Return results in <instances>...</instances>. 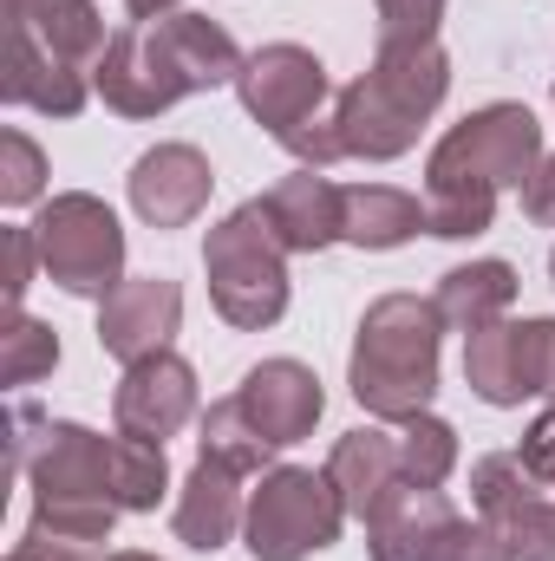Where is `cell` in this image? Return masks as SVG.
Returning <instances> with one entry per match:
<instances>
[{"mask_svg": "<svg viewBox=\"0 0 555 561\" xmlns=\"http://www.w3.org/2000/svg\"><path fill=\"white\" fill-rule=\"evenodd\" d=\"M7 26H20L26 39H39L53 59L79 66V72H99V59L112 46L99 0H7Z\"/></svg>", "mask_w": 555, "mask_h": 561, "instance_id": "obj_20", "label": "cell"}, {"mask_svg": "<svg viewBox=\"0 0 555 561\" xmlns=\"http://www.w3.org/2000/svg\"><path fill=\"white\" fill-rule=\"evenodd\" d=\"M112 419H118L125 437H150V444L177 437L196 419V373H190V359L150 353L138 366H125V379L112 392Z\"/></svg>", "mask_w": 555, "mask_h": 561, "instance_id": "obj_14", "label": "cell"}, {"mask_svg": "<svg viewBox=\"0 0 555 561\" xmlns=\"http://www.w3.org/2000/svg\"><path fill=\"white\" fill-rule=\"evenodd\" d=\"M543 483L523 470V457L517 450H490V457H477L471 463V503H477V516L490 523V529H503L530 496H536Z\"/></svg>", "mask_w": 555, "mask_h": 561, "instance_id": "obj_25", "label": "cell"}, {"mask_svg": "<svg viewBox=\"0 0 555 561\" xmlns=\"http://www.w3.org/2000/svg\"><path fill=\"white\" fill-rule=\"evenodd\" d=\"M236 99H242V112L281 144L294 125H307V118L327 112V66H320L307 46H294V39L256 46V53L242 59V72H236Z\"/></svg>", "mask_w": 555, "mask_h": 561, "instance_id": "obj_11", "label": "cell"}, {"mask_svg": "<svg viewBox=\"0 0 555 561\" xmlns=\"http://www.w3.org/2000/svg\"><path fill=\"white\" fill-rule=\"evenodd\" d=\"M418 229H424V196L393 190V183H353L347 190L340 242H353V249H406Z\"/></svg>", "mask_w": 555, "mask_h": 561, "instance_id": "obj_22", "label": "cell"}, {"mask_svg": "<svg viewBox=\"0 0 555 561\" xmlns=\"http://www.w3.org/2000/svg\"><path fill=\"white\" fill-rule=\"evenodd\" d=\"M39 196H46V150L26 131H0V203L26 209Z\"/></svg>", "mask_w": 555, "mask_h": 561, "instance_id": "obj_28", "label": "cell"}, {"mask_svg": "<svg viewBox=\"0 0 555 561\" xmlns=\"http://www.w3.org/2000/svg\"><path fill=\"white\" fill-rule=\"evenodd\" d=\"M177 327H183V287L163 275H125L99 300V346L125 366L170 353Z\"/></svg>", "mask_w": 555, "mask_h": 561, "instance_id": "obj_13", "label": "cell"}, {"mask_svg": "<svg viewBox=\"0 0 555 561\" xmlns=\"http://www.w3.org/2000/svg\"><path fill=\"white\" fill-rule=\"evenodd\" d=\"M249 523V503H242V470L216 463V457H196L183 490H177V510H170V529L183 549L196 556H216L236 542V529Z\"/></svg>", "mask_w": 555, "mask_h": 561, "instance_id": "obj_18", "label": "cell"}, {"mask_svg": "<svg viewBox=\"0 0 555 561\" xmlns=\"http://www.w3.org/2000/svg\"><path fill=\"white\" fill-rule=\"evenodd\" d=\"M0 255H7V313H20V300H26V287H33V268H39V249H33V229H7L0 236Z\"/></svg>", "mask_w": 555, "mask_h": 561, "instance_id": "obj_31", "label": "cell"}, {"mask_svg": "<svg viewBox=\"0 0 555 561\" xmlns=\"http://www.w3.org/2000/svg\"><path fill=\"white\" fill-rule=\"evenodd\" d=\"M464 386L497 412L555 392V320L550 313H530V320L503 313V320L464 333Z\"/></svg>", "mask_w": 555, "mask_h": 561, "instance_id": "obj_10", "label": "cell"}, {"mask_svg": "<svg viewBox=\"0 0 555 561\" xmlns=\"http://www.w3.org/2000/svg\"><path fill=\"white\" fill-rule=\"evenodd\" d=\"M523 216H530L536 229H555V150L536 163V176L523 183Z\"/></svg>", "mask_w": 555, "mask_h": 561, "instance_id": "obj_34", "label": "cell"}, {"mask_svg": "<svg viewBox=\"0 0 555 561\" xmlns=\"http://www.w3.org/2000/svg\"><path fill=\"white\" fill-rule=\"evenodd\" d=\"M59 366V333L46 320H33L26 307L0 320V379L7 386H33Z\"/></svg>", "mask_w": 555, "mask_h": 561, "instance_id": "obj_27", "label": "cell"}, {"mask_svg": "<svg viewBox=\"0 0 555 561\" xmlns=\"http://www.w3.org/2000/svg\"><path fill=\"white\" fill-rule=\"evenodd\" d=\"M33 249H39V275L79 300H105L125 280V229L112 216L105 196L92 190H59L39 203V216L26 222Z\"/></svg>", "mask_w": 555, "mask_h": 561, "instance_id": "obj_7", "label": "cell"}, {"mask_svg": "<svg viewBox=\"0 0 555 561\" xmlns=\"http://www.w3.org/2000/svg\"><path fill=\"white\" fill-rule=\"evenodd\" d=\"M163 490H170V457H163V444L118 431V450H112V496H118V510L150 516V510L163 503Z\"/></svg>", "mask_w": 555, "mask_h": 561, "instance_id": "obj_24", "label": "cell"}, {"mask_svg": "<svg viewBox=\"0 0 555 561\" xmlns=\"http://www.w3.org/2000/svg\"><path fill=\"white\" fill-rule=\"evenodd\" d=\"M517 457H523V470H530L543 490H555V405L523 431V450H517Z\"/></svg>", "mask_w": 555, "mask_h": 561, "instance_id": "obj_33", "label": "cell"}, {"mask_svg": "<svg viewBox=\"0 0 555 561\" xmlns=\"http://www.w3.org/2000/svg\"><path fill=\"white\" fill-rule=\"evenodd\" d=\"M13 463L33 483V529L66 542H112L118 496H112V450L118 437H99L72 419H39L33 405L13 412Z\"/></svg>", "mask_w": 555, "mask_h": 561, "instance_id": "obj_3", "label": "cell"}, {"mask_svg": "<svg viewBox=\"0 0 555 561\" xmlns=\"http://www.w3.org/2000/svg\"><path fill=\"white\" fill-rule=\"evenodd\" d=\"M340 529H347V503L327 483V470L275 463V470H262V490L249 496L242 542H249L256 561H307L320 549H333Z\"/></svg>", "mask_w": 555, "mask_h": 561, "instance_id": "obj_8", "label": "cell"}, {"mask_svg": "<svg viewBox=\"0 0 555 561\" xmlns=\"http://www.w3.org/2000/svg\"><path fill=\"white\" fill-rule=\"evenodd\" d=\"M399 463H406V483L412 490H444L451 470H457V431L431 412L399 424Z\"/></svg>", "mask_w": 555, "mask_h": 561, "instance_id": "obj_26", "label": "cell"}, {"mask_svg": "<svg viewBox=\"0 0 555 561\" xmlns=\"http://www.w3.org/2000/svg\"><path fill=\"white\" fill-rule=\"evenodd\" d=\"M7 561H99L92 542H66V536H46V529H33L26 523V536L7 549Z\"/></svg>", "mask_w": 555, "mask_h": 561, "instance_id": "obj_32", "label": "cell"}, {"mask_svg": "<svg viewBox=\"0 0 555 561\" xmlns=\"http://www.w3.org/2000/svg\"><path fill=\"white\" fill-rule=\"evenodd\" d=\"M438 346H444V313L438 300L418 294H380L360 313L353 333V359H347V386L360 399V412L380 424H406L431 412L438 392Z\"/></svg>", "mask_w": 555, "mask_h": 561, "instance_id": "obj_4", "label": "cell"}, {"mask_svg": "<svg viewBox=\"0 0 555 561\" xmlns=\"http://www.w3.org/2000/svg\"><path fill=\"white\" fill-rule=\"evenodd\" d=\"M373 7H380V46H424L438 39L451 0H373Z\"/></svg>", "mask_w": 555, "mask_h": 561, "instance_id": "obj_30", "label": "cell"}, {"mask_svg": "<svg viewBox=\"0 0 555 561\" xmlns=\"http://www.w3.org/2000/svg\"><path fill=\"white\" fill-rule=\"evenodd\" d=\"M269 209V229L281 236L287 255H320L340 242V222H347V190L327 176V170H287L275 190L256 196Z\"/></svg>", "mask_w": 555, "mask_h": 561, "instance_id": "obj_16", "label": "cell"}, {"mask_svg": "<svg viewBox=\"0 0 555 561\" xmlns=\"http://www.w3.org/2000/svg\"><path fill=\"white\" fill-rule=\"evenodd\" d=\"M203 275H209V307L236 333H262L287 313V249L269 229L262 203L229 209L203 236Z\"/></svg>", "mask_w": 555, "mask_h": 561, "instance_id": "obj_6", "label": "cell"}, {"mask_svg": "<svg viewBox=\"0 0 555 561\" xmlns=\"http://www.w3.org/2000/svg\"><path fill=\"white\" fill-rule=\"evenodd\" d=\"M550 92H555V85H550Z\"/></svg>", "mask_w": 555, "mask_h": 561, "instance_id": "obj_38", "label": "cell"}, {"mask_svg": "<svg viewBox=\"0 0 555 561\" xmlns=\"http://www.w3.org/2000/svg\"><path fill=\"white\" fill-rule=\"evenodd\" d=\"M209 190H216V170L196 144L170 138V144H150L132 176H125V196L150 229H190L203 209H209Z\"/></svg>", "mask_w": 555, "mask_h": 561, "instance_id": "obj_12", "label": "cell"}, {"mask_svg": "<svg viewBox=\"0 0 555 561\" xmlns=\"http://www.w3.org/2000/svg\"><path fill=\"white\" fill-rule=\"evenodd\" d=\"M242 46L229 39L223 20L209 13H163V20H132L112 33L99 72H92V92L105 99V112L118 118H157L170 112L177 99H196V92H216V85H236L242 72Z\"/></svg>", "mask_w": 555, "mask_h": 561, "instance_id": "obj_2", "label": "cell"}, {"mask_svg": "<svg viewBox=\"0 0 555 561\" xmlns=\"http://www.w3.org/2000/svg\"><path fill=\"white\" fill-rule=\"evenodd\" d=\"M118 7H125L132 20H163V13H177L183 0H118Z\"/></svg>", "mask_w": 555, "mask_h": 561, "instance_id": "obj_35", "label": "cell"}, {"mask_svg": "<svg viewBox=\"0 0 555 561\" xmlns=\"http://www.w3.org/2000/svg\"><path fill=\"white\" fill-rule=\"evenodd\" d=\"M451 92V59L438 39L424 46H380L373 66L333 99V125L347 157H366V163H393L418 144V131L431 125V112L444 105Z\"/></svg>", "mask_w": 555, "mask_h": 561, "instance_id": "obj_5", "label": "cell"}, {"mask_svg": "<svg viewBox=\"0 0 555 561\" xmlns=\"http://www.w3.org/2000/svg\"><path fill=\"white\" fill-rule=\"evenodd\" d=\"M497 536L510 542V556H517V561H555V496L536 490V496H530L503 529H497Z\"/></svg>", "mask_w": 555, "mask_h": 561, "instance_id": "obj_29", "label": "cell"}, {"mask_svg": "<svg viewBox=\"0 0 555 561\" xmlns=\"http://www.w3.org/2000/svg\"><path fill=\"white\" fill-rule=\"evenodd\" d=\"M550 280H555V249H550Z\"/></svg>", "mask_w": 555, "mask_h": 561, "instance_id": "obj_37", "label": "cell"}, {"mask_svg": "<svg viewBox=\"0 0 555 561\" xmlns=\"http://www.w3.org/2000/svg\"><path fill=\"white\" fill-rule=\"evenodd\" d=\"M105 561H157V556H144V549H118V556H105Z\"/></svg>", "mask_w": 555, "mask_h": 561, "instance_id": "obj_36", "label": "cell"}, {"mask_svg": "<svg viewBox=\"0 0 555 561\" xmlns=\"http://www.w3.org/2000/svg\"><path fill=\"white\" fill-rule=\"evenodd\" d=\"M327 483L340 490L347 516L373 523L399 490H412V483H406V463H399V431H380V424L347 431V437L333 444V457H327Z\"/></svg>", "mask_w": 555, "mask_h": 561, "instance_id": "obj_17", "label": "cell"}, {"mask_svg": "<svg viewBox=\"0 0 555 561\" xmlns=\"http://www.w3.org/2000/svg\"><path fill=\"white\" fill-rule=\"evenodd\" d=\"M431 300H438V313H444L451 333H477V327H490V320H503L517 307V268L497 262V255L457 262V268L438 275V294Z\"/></svg>", "mask_w": 555, "mask_h": 561, "instance_id": "obj_21", "label": "cell"}, {"mask_svg": "<svg viewBox=\"0 0 555 561\" xmlns=\"http://www.w3.org/2000/svg\"><path fill=\"white\" fill-rule=\"evenodd\" d=\"M366 549L373 561H517L484 516H457L444 490H399L366 523Z\"/></svg>", "mask_w": 555, "mask_h": 561, "instance_id": "obj_9", "label": "cell"}, {"mask_svg": "<svg viewBox=\"0 0 555 561\" xmlns=\"http://www.w3.org/2000/svg\"><path fill=\"white\" fill-rule=\"evenodd\" d=\"M236 399H242V412L256 419V431L275 450L301 444L320 424V412H327V392H320L314 366H301V359H262V366H249L242 386H236Z\"/></svg>", "mask_w": 555, "mask_h": 561, "instance_id": "obj_15", "label": "cell"}, {"mask_svg": "<svg viewBox=\"0 0 555 561\" xmlns=\"http://www.w3.org/2000/svg\"><path fill=\"white\" fill-rule=\"evenodd\" d=\"M196 457H216V463H229V470L256 477V470H269L275 444L256 431V419L242 412V399L229 392V399H216V405L196 419Z\"/></svg>", "mask_w": 555, "mask_h": 561, "instance_id": "obj_23", "label": "cell"}, {"mask_svg": "<svg viewBox=\"0 0 555 561\" xmlns=\"http://www.w3.org/2000/svg\"><path fill=\"white\" fill-rule=\"evenodd\" d=\"M0 99L39 118H79L92 99V72L53 59L39 39H26L20 26H7V72H0Z\"/></svg>", "mask_w": 555, "mask_h": 561, "instance_id": "obj_19", "label": "cell"}, {"mask_svg": "<svg viewBox=\"0 0 555 561\" xmlns=\"http://www.w3.org/2000/svg\"><path fill=\"white\" fill-rule=\"evenodd\" d=\"M543 125L530 105H484L451 125L424 157V236L471 242L497 222V196L523 190L543 163Z\"/></svg>", "mask_w": 555, "mask_h": 561, "instance_id": "obj_1", "label": "cell"}]
</instances>
